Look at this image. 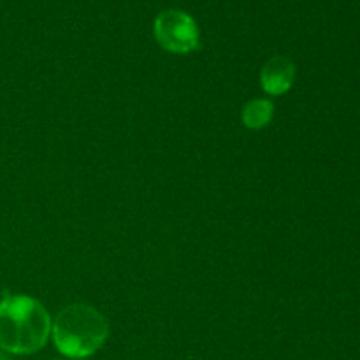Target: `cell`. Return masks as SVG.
Instances as JSON below:
<instances>
[{"label":"cell","mask_w":360,"mask_h":360,"mask_svg":"<svg viewBox=\"0 0 360 360\" xmlns=\"http://www.w3.org/2000/svg\"><path fill=\"white\" fill-rule=\"evenodd\" d=\"M51 334L44 306L28 295H7L0 301V350L14 355L35 354Z\"/></svg>","instance_id":"obj_1"},{"label":"cell","mask_w":360,"mask_h":360,"mask_svg":"<svg viewBox=\"0 0 360 360\" xmlns=\"http://www.w3.org/2000/svg\"><path fill=\"white\" fill-rule=\"evenodd\" d=\"M55 347L70 359H84L104 347L109 322L94 306L76 302L60 309L51 323Z\"/></svg>","instance_id":"obj_2"},{"label":"cell","mask_w":360,"mask_h":360,"mask_svg":"<svg viewBox=\"0 0 360 360\" xmlns=\"http://www.w3.org/2000/svg\"><path fill=\"white\" fill-rule=\"evenodd\" d=\"M155 37L171 53L185 55L199 48V27L188 13L179 9L162 11L155 18Z\"/></svg>","instance_id":"obj_3"},{"label":"cell","mask_w":360,"mask_h":360,"mask_svg":"<svg viewBox=\"0 0 360 360\" xmlns=\"http://www.w3.org/2000/svg\"><path fill=\"white\" fill-rule=\"evenodd\" d=\"M295 79V65L283 55H274L260 70V84L269 95H283L292 88Z\"/></svg>","instance_id":"obj_4"},{"label":"cell","mask_w":360,"mask_h":360,"mask_svg":"<svg viewBox=\"0 0 360 360\" xmlns=\"http://www.w3.org/2000/svg\"><path fill=\"white\" fill-rule=\"evenodd\" d=\"M274 116V105L273 102L267 101V98H255V101H250L248 104L243 108L241 118L245 127L252 130L264 129L271 123Z\"/></svg>","instance_id":"obj_5"}]
</instances>
